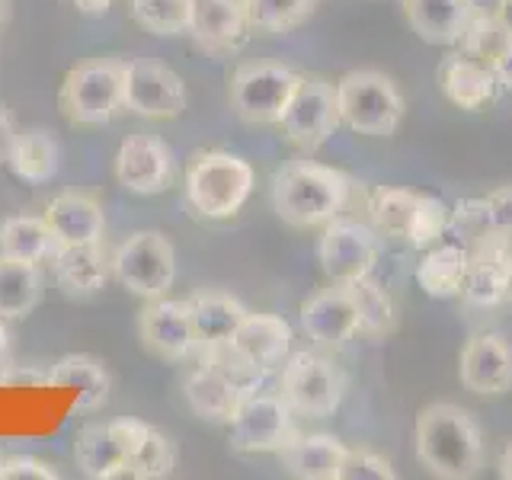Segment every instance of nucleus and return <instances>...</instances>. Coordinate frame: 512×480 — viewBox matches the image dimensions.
<instances>
[{
    "mask_svg": "<svg viewBox=\"0 0 512 480\" xmlns=\"http://www.w3.org/2000/svg\"><path fill=\"white\" fill-rule=\"evenodd\" d=\"M186 301H189V314H192V327H196L199 349L205 356L228 346L234 330L240 327V320L247 317L244 301H237L228 292H196Z\"/></svg>",
    "mask_w": 512,
    "mask_h": 480,
    "instance_id": "25",
    "label": "nucleus"
},
{
    "mask_svg": "<svg viewBox=\"0 0 512 480\" xmlns=\"http://www.w3.org/2000/svg\"><path fill=\"white\" fill-rule=\"evenodd\" d=\"M61 471L52 461H42L36 455H13L4 461L0 480H58Z\"/></svg>",
    "mask_w": 512,
    "mask_h": 480,
    "instance_id": "41",
    "label": "nucleus"
},
{
    "mask_svg": "<svg viewBox=\"0 0 512 480\" xmlns=\"http://www.w3.org/2000/svg\"><path fill=\"white\" fill-rule=\"evenodd\" d=\"M45 221L52 224L58 244H100L106 234L103 208L84 192H61L45 208Z\"/></svg>",
    "mask_w": 512,
    "mask_h": 480,
    "instance_id": "26",
    "label": "nucleus"
},
{
    "mask_svg": "<svg viewBox=\"0 0 512 480\" xmlns=\"http://www.w3.org/2000/svg\"><path fill=\"white\" fill-rule=\"evenodd\" d=\"M279 394L295 416L327 420L346 397V375L333 359L320 352H295L279 365Z\"/></svg>",
    "mask_w": 512,
    "mask_h": 480,
    "instance_id": "8",
    "label": "nucleus"
},
{
    "mask_svg": "<svg viewBox=\"0 0 512 480\" xmlns=\"http://www.w3.org/2000/svg\"><path fill=\"white\" fill-rule=\"evenodd\" d=\"M317 260L330 282L352 285L375 272L378 234L375 228H368V224L356 218L336 215L333 221L324 224V234H320L317 244Z\"/></svg>",
    "mask_w": 512,
    "mask_h": 480,
    "instance_id": "12",
    "label": "nucleus"
},
{
    "mask_svg": "<svg viewBox=\"0 0 512 480\" xmlns=\"http://www.w3.org/2000/svg\"><path fill=\"white\" fill-rule=\"evenodd\" d=\"M58 250L52 224L45 215H13L0 221V256L26 263H48Z\"/></svg>",
    "mask_w": 512,
    "mask_h": 480,
    "instance_id": "30",
    "label": "nucleus"
},
{
    "mask_svg": "<svg viewBox=\"0 0 512 480\" xmlns=\"http://www.w3.org/2000/svg\"><path fill=\"white\" fill-rule=\"evenodd\" d=\"M42 266L26 260L0 256V317L23 320L39 308L42 301Z\"/></svg>",
    "mask_w": 512,
    "mask_h": 480,
    "instance_id": "31",
    "label": "nucleus"
},
{
    "mask_svg": "<svg viewBox=\"0 0 512 480\" xmlns=\"http://www.w3.org/2000/svg\"><path fill=\"white\" fill-rule=\"evenodd\" d=\"M410 29L429 45H458L471 20L468 0H400Z\"/></svg>",
    "mask_w": 512,
    "mask_h": 480,
    "instance_id": "28",
    "label": "nucleus"
},
{
    "mask_svg": "<svg viewBox=\"0 0 512 480\" xmlns=\"http://www.w3.org/2000/svg\"><path fill=\"white\" fill-rule=\"evenodd\" d=\"M112 176L125 192L135 196H160L167 192L176 180V160L164 138L157 135H128L119 151L116 164H112Z\"/></svg>",
    "mask_w": 512,
    "mask_h": 480,
    "instance_id": "16",
    "label": "nucleus"
},
{
    "mask_svg": "<svg viewBox=\"0 0 512 480\" xmlns=\"http://www.w3.org/2000/svg\"><path fill=\"white\" fill-rule=\"evenodd\" d=\"M301 74L279 61H244L237 64L228 84V100L240 122L279 125L288 103L301 87Z\"/></svg>",
    "mask_w": 512,
    "mask_h": 480,
    "instance_id": "6",
    "label": "nucleus"
},
{
    "mask_svg": "<svg viewBox=\"0 0 512 480\" xmlns=\"http://www.w3.org/2000/svg\"><path fill=\"white\" fill-rule=\"evenodd\" d=\"M349 448L336 439L324 436V432H314V436H298L292 442H285L279 448V464L285 474L301 477V480H340L343 461H346Z\"/></svg>",
    "mask_w": 512,
    "mask_h": 480,
    "instance_id": "23",
    "label": "nucleus"
},
{
    "mask_svg": "<svg viewBox=\"0 0 512 480\" xmlns=\"http://www.w3.org/2000/svg\"><path fill=\"white\" fill-rule=\"evenodd\" d=\"M336 109L346 128L368 138H391L404 122V96L378 71H349L336 80Z\"/></svg>",
    "mask_w": 512,
    "mask_h": 480,
    "instance_id": "5",
    "label": "nucleus"
},
{
    "mask_svg": "<svg viewBox=\"0 0 512 480\" xmlns=\"http://www.w3.org/2000/svg\"><path fill=\"white\" fill-rule=\"evenodd\" d=\"M176 468V445L170 436H164L160 429L144 432L141 445L135 448V455L125 464V477L132 480H164Z\"/></svg>",
    "mask_w": 512,
    "mask_h": 480,
    "instance_id": "36",
    "label": "nucleus"
},
{
    "mask_svg": "<svg viewBox=\"0 0 512 480\" xmlns=\"http://www.w3.org/2000/svg\"><path fill=\"white\" fill-rule=\"evenodd\" d=\"M468 263H471V247L468 244H448V240H439L432 244L420 266H416V282L426 295L432 298H455L461 295L464 276H468Z\"/></svg>",
    "mask_w": 512,
    "mask_h": 480,
    "instance_id": "29",
    "label": "nucleus"
},
{
    "mask_svg": "<svg viewBox=\"0 0 512 480\" xmlns=\"http://www.w3.org/2000/svg\"><path fill=\"white\" fill-rule=\"evenodd\" d=\"M461 295L471 308H496L512 295V234L484 231L474 237Z\"/></svg>",
    "mask_w": 512,
    "mask_h": 480,
    "instance_id": "15",
    "label": "nucleus"
},
{
    "mask_svg": "<svg viewBox=\"0 0 512 480\" xmlns=\"http://www.w3.org/2000/svg\"><path fill=\"white\" fill-rule=\"evenodd\" d=\"M253 167L250 160L231 151H202L189 160L183 173L186 205L205 221L234 218L247 205L253 192Z\"/></svg>",
    "mask_w": 512,
    "mask_h": 480,
    "instance_id": "3",
    "label": "nucleus"
},
{
    "mask_svg": "<svg viewBox=\"0 0 512 480\" xmlns=\"http://www.w3.org/2000/svg\"><path fill=\"white\" fill-rule=\"evenodd\" d=\"M48 384L52 388H74L80 413L103 410L112 391V378L106 372V365L96 356H87V352H71V356L58 359L48 368Z\"/></svg>",
    "mask_w": 512,
    "mask_h": 480,
    "instance_id": "27",
    "label": "nucleus"
},
{
    "mask_svg": "<svg viewBox=\"0 0 512 480\" xmlns=\"http://www.w3.org/2000/svg\"><path fill=\"white\" fill-rule=\"evenodd\" d=\"M125 90V61L93 58L80 61L64 74L58 90L61 116L77 128H100L122 112Z\"/></svg>",
    "mask_w": 512,
    "mask_h": 480,
    "instance_id": "4",
    "label": "nucleus"
},
{
    "mask_svg": "<svg viewBox=\"0 0 512 480\" xmlns=\"http://www.w3.org/2000/svg\"><path fill=\"white\" fill-rule=\"evenodd\" d=\"M122 109L141 119H176L186 109L183 77L160 61H125Z\"/></svg>",
    "mask_w": 512,
    "mask_h": 480,
    "instance_id": "14",
    "label": "nucleus"
},
{
    "mask_svg": "<svg viewBox=\"0 0 512 480\" xmlns=\"http://www.w3.org/2000/svg\"><path fill=\"white\" fill-rule=\"evenodd\" d=\"M448 224H452V212L442 199H432V196H420L416 202V212L410 221V231H407V244L416 250H429L432 244L448 234Z\"/></svg>",
    "mask_w": 512,
    "mask_h": 480,
    "instance_id": "39",
    "label": "nucleus"
},
{
    "mask_svg": "<svg viewBox=\"0 0 512 480\" xmlns=\"http://www.w3.org/2000/svg\"><path fill=\"white\" fill-rule=\"evenodd\" d=\"M260 378H253L244 384L240 404L234 410L231 426V448L240 455H269L279 452L285 442H292L298 436L295 413L285 404V397L269 388L256 384Z\"/></svg>",
    "mask_w": 512,
    "mask_h": 480,
    "instance_id": "7",
    "label": "nucleus"
},
{
    "mask_svg": "<svg viewBox=\"0 0 512 480\" xmlns=\"http://www.w3.org/2000/svg\"><path fill=\"white\" fill-rule=\"evenodd\" d=\"M244 0H192L189 32L192 42L208 55H234L250 39Z\"/></svg>",
    "mask_w": 512,
    "mask_h": 480,
    "instance_id": "20",
    "label": "nucleus"
},
{
    "mask_svg": "<svg viewBox=\"0 0 512 480\" xmlns=\"http://www.w3.org/2000/svg\"><path fill=\"white\" fill-rule=\"evenodd\" d=\"M458 378L471 394L500 397L512 391V343L500 333H474L458 356Z\"/></svg>",
    "mask_w": 512,
    "mask_h": 480,
    "instance_id": "19",
    "label": "nucleus"
},
{
    "mask_svg": "<svg viewBox=\"0 0 512 480\" xmlns=\"http://www.w3.org/2000/svg\"><path fill=\"white\" fill-rule=\"evenodd\" d=\"M496 20L503 23V29L512 36V0H503V7H500V16H496Z\"/></svg>",
    "mask_w": 512,
    "mask_h": 480,
    "instance_id": "50",
    "label": "nucleus"
},
{
    "mask_svg": "<svg viewBox=\"0 0 512 480\" xmlns=\"http://www.w3.org/2000/svg\"><path fill=\"white\" fill-rule=\"evenodd\" d=\"M282 135L288 144L301 151H317L340 128V109H336V84L324 77H304L282 116Z\"/></svg>",
    "mask_w": 512,
    "mask_h": 480,
    "instance_id": "13",
    "label": "nucleus"
},
{
    "mask_svg": "<svg viewBox=\"0 0 512 480\" xmlns=\"http://www.w3.org/2000/svg\"><path fill=\"white\" fill-rule=\"evenodd\" d=\"M288 349H292V327H288L285 317L247 311V317L240 320V327L228 340V346L218 352H208L205 359L253 381V378H266L269 372H276L288 359Z\"/></svg>",
    "mask_w": 512,
    "mask_h": 480,
    "instance_id": "9",
    "label": "nucleus"
},
{
    "mask_svg": "<svg viewBox=\"0 0 512 480\" xmlns=\"http://www.w3.org/2000/svg\"><path fill=\"white\" fill-rule=\"evenodd\" d=\"M4 461H7V458H4V455H0V471H4Z\"/></svg>",
    "mask_w": 512,
    "mask_h": 480,
    "instance_id": "52",
    "label": "nucleus"
},
{
    "mask_svg": "<svg viewBox=\"0 0 512 480\" xmlns=\"http://www.w3.org/2000/svg\"><path fill=\"white\" fill-rule=\"evenodd\" d=\"M138 336L151 356L164 362H183L199 349L196 327H192L189 301L151 298L138 314Z\"/></svg>",
    "mask_w": 512,
    "mask_h": 480,
    "instance_id": "18",
    "label": "nucleus"
},
{
    "mask_svg": "<svg viewBox=\"0 0 512 480\" xmlns=\"http://www.w3.org/2000/svg\"><path fill=\"white\" fill-rule=\"evenodd\" d=\"M416 202H420V192L413 189H394V186L375 189L372 199H368V218H372L375 234L407 240Z\"/></svg>",
    "mask_w": 512,
    "mask_h": 480,
    "instance_id": "33",
    "label": "nucleus"
},
{
    "mask_svg": "<svg viewBox=\"0 0 512 480\" xmlns=\"http://www.w3.org/2000/svg\"><path fill=\"white\" fill-rule=\"evenodd\" d=\"M314 10L317 0H244L247 23L256 36H285L308 23Z\"/></svg>",
    "mask_w": 512,
    "mask_h": 480,
    "instance_id": "34",
    "label": "nucleus"
},
{
    "mask_svg": "<svg viewBox=\"0 0 512 480\" xmlns=\"http://www.w3.org/2000/svg\"><path fill=\"white\" fill-rule=\"evenodd\" d=\"M16 135H20V128H16V122L10 119V112L0 106V164H7V160H10Z\"/></svg>",
    "mask_w": 512,
    "mask_h": 480,
    "instance_id": "44",
    "label": "nucleus"
},
{
    "mask_svg": "<svg viewBox=\"0 0 512 480\" xmlns=\"http://www.w3.org/2000/svg\"><path fill=\"white\" fill-rule=\"evenodd\" d=\"M151 423L141 420H109L87 423L74 439V464L90 480H116L125 477V464L141 445Z\"/></svg>",
    "mask_w": 512,
    "mask_h": 480,
    "instance_id": "11",
    "label": "nucleus"
},
{
    "mask_svg": "<svg viewBox=\"0 0 512 480\" xmlns=\"http://www.w3.org/2000/svg\"><path fill=\"white\" fill-rule=\"evenodd\" d=\"M7 13H10V0H0V23L7 20Z\"/></svg>",
    "mask_w": 512,
    "mask_h": 480,
    "instance_id": "51",
    "label": "nucleus"
},
{
    "mask_svg": "<svg viewBox=\"0 0 512 480\" xmlns=\"http://www.w3.org/2000/svg\"><path fill=\"white\" fill-rule=\"evenodd\" d=\"M397 471L391 468L388 458H381L368 448H349L340 480H394Z\"/></svg>",
    "mask_w": 512,
    "mask_h": 480,
    "instance_id": "40",
    "label": "nucleus"
},
{
    "mask_svg": "<svg viewBox=\"0 0 512 480\" xmlns=\"http://www.w3.org/2000/svg\"><path fill=\"white\" fill-rule=\"evenodd\" d=\"M509 39L512 36L503 29L500 20H493V16H471L468 26H464V32H461L458 45H461L464 55H471L484 64H493V58L509 45Z\"/></svg>",
    "mask_w": 512,
    "mask_h": 480,
    "instance_id": "38",
    "label": "nucleus"
},
{
    "mask_svg": "<svg viewBox=\"0 0 512 480\" xmlns=\"http://www.w3.org/2000/svg\"><path fill=\"white\" fill-rule=\"evenodd\" d=\"M10 356V330H7V320L0 317V365H7Z\"/></svg>",
    "mask_w": 512,
    "mask_h": 480,
    "instance_id": "48",
    "label": "nucleus"
},
{
    "mask_svg": "<svg viewBox=\"0 0 512 480\" xmlns=\"http://www.w3.org/2000/svg\"><path fill=\"white\" fill-rule=\"evenodd\" d=\"M183 394H186L189 410L196 413L199 420L215 423V426H228L234 420L240 394H244V384H240L224 365L205 359L196 372L186 375Z\"/></svg>",
    "mask_w": 512,
    "mask_h": 480,
    "instance_id": "21",
    "label": "nucleus"
},
{
    "mask_svg": "<svg viewBox=\"0 0 512 480\" xmlns=\"http://www.w3.org/2000/svg\"><path fill=\"white\" fill-rule=\"evenodd\" d=\"M48 263H52V279L61 288V295L77 301L103 292L112 276L103 240L100 244H58L55 256Z\"/></svg>",
    "mask_w": 512,
    "mask_h": 480,
    "instance_id": "22",
    "label": "nucleus"
},
{
    "mask_svg": "<svg viewBox=\"0 0 512 480\" xmlns=\"http://www.w3.org/2000/svg\"><path fill=\"white\" fill-rule=\"evenodd\" d=\"M112 279L135 298H164L176 282V250L160 231H138L112 253Z\"/></svg>",
    "mask_w": 512,
    "mask_h": 480,
    "instance_id": "10",
    "label": "nucleus"
},
{
    "mask_svg": "<svg viewBox=\"0 0 512 480\" xmlns=\"http://www.w3.org/2000/svg\"><path fill=\"white\" fill-rule=\"evenodd\" d=\"M468 7H471V16H500V7H503V0H468Z\"/></svg>",
    "mask_w": 512,
    "mask_h": 480,
    "instance_id": "47",
    "label": "nucleus"
},
{
    "mask_svg": "<svg viewBox=\"0 0 512 480\" xmlns=\"http://www.w3.org/2000/svg\"><path fill=\"white\" fill-rule=\"evenodd\" d=\"M48 384V372L36 365H4L0 368V388H42Z\"/></svg>",
    "mask_w": 512,
    "mask_h": 480,
    "instance_id": "43",
    "label": "nucleus"
},
{
    "mask_svg": "<svg viewBox=\"0 0 512 480\" xmlns=\"http://www.w3.org/2000/svg\"><path fill=\"white\" fill-rule=\"evenodd\" d=\"M439 87L448 103H455L464 112H480L496 96V74L490 64L471 55H448L439 64Z\"/></svg>",
    "mask_w": 512,
    "mask_h": 480,
    "instance_id": "24",
    "label": "nucleus"
},
{
    "mask_svg": "<svg viewBox=\"0 0 512 480\" xmlns=\"http://www.w3.org/2000/svg\"><path fill=\"white\" fill-rule=\"evenodd\" d=\"M7 167L13 170V176H20L23 183L42 186L48 180H55V173L61 167V148L45 128H29V132L16 135Z\"/></svg>",
    "mask_w": 512,
    "mask_h": 480,
    "instance_id": "32",
    "label": "nucleus"
},
{
    "mask_svg": "<svg viewBox=\"0 0 512 480\" xmlns=\"http://www.w3.org/2000/svg\"><path fill=\"white\" fill-rule=\"evenodd\" d=\"M352 180L336 167L317 160H292L272 173V208L288 228L308 231L324 228L327 221L343 215L349 202Z\"/></svg>",
    "mask_w": 512,
    "mask_h": 480,
    "instance_id": "2",
    "label": "nucleus"
},
{
    "mask_svg": "<svg viewBox=\"0 0 512 480\" xmlns=\"http://www.w3.org/2000/svg\"><path fill=\"white\" fill-rule=\"evenodd\" d=\"M301 330L320 349H340L352 336H359V301L352 285L330 282V288L311 295L301 304Z\"/></svg>",
    "mask_w": 512,
    "mask_h": 480,
    "instance_id": "17",
    "label": "nucleus"
},
{
    "mask_svg": "<svg viewBox=\"0 0 512 480\" xmlns=\"http://www.w3.org/2000/svg\"><path fill=\"white\" fill-rule=\"evenodd\" d=\"M189 13H192V0H132L135 23L160 39L189 32Z\"/></svg>",
    "mask_w": 512,
    "mask_h": 480,
    "instance_id": "37",
    "label": "nucleus"
},
{
    "mask_svg": "<svg viewBox=\"0 0 512 480\" xmlns=\"http://www.w3.org/2000/svg\"><path fill=\"white\" fill-rule=\"evenodd\" d=\"M68 4L84 16H103L112 7V0H68Z\"/></svg>",
    "mask_w": 512,
    "mask_h": 480,
    "instance_id": "46",
    "label": "nucleus"
},
{
    "mask_svg": "<svg viewBox=\"0 0 512 480\" xmlns=\"http://www.w3.org/2000/svg\"><path fill=\"white\" fill-rule=\"evenodd\" d=\"M490 68H493V74H496V84L512 93V39H509V45L503 48V52L493 58Z\"/></svg>",
    "mask_w": 512,
    "mask_h": 480,
    "instance_id": "45",
    "label": "nucleus"
},
{
    "mask_svg": "<svg viewBox=\"0 0 512 480\" xmlns=\"http://www.w3.org/2000/svg\"><path fill=\"white\" fill-rule=\"evenodd\" d=\"M413 439L420 464L442 480H468L484 468V432L458 404H426L416 416Z\"/></svg>",
    "mask_w": 512,
    "mask_h": 480,
    "instance_id": "1",
    "label": "nucleus"
},
{
    "mask_svg": "<svg viewBox=\"0 0 512 480\" xmlns=\"http://www.w3.org/2000/svg\"><path fill=\"white\" fill-rule=\"evenodd\" d=\"M500 477L512 480V442L503 448V455H500Z\"/></svg>",
    "mask_w": 512,
    "mask_h": 480,
    "instance_id": "49",
    "label": "nucleus"
},
{
    "mask_svg": "<svg viewBox=\"0 0 512 480\" xmlns=\"http://www.w3.org/2000/svg\"><path fill=\"white\" fill-rule=\"evenodd\" d=\"M480 208H484L487 231L512 234V186L493 192V196H487V199H480Z\"/></svg>",
    "mask_w": 512,
    "mask_h": 480,
    "instance_id": "42",
    "label": "nucleus"
},
{
    "mask_svg": "<svg viewBox=\"0 0 512 480\" xmlns=\"http://www.w3.org/2000/svg\"><path fill=\"white\" fill-rule=\"evenodd\" d=\"M352 292H356V301H359V336H368V340H384L388 333H394L397 327V314H394V304H391V295L384 292V288L372 279L365 276L359 282H352Z\"/></svg>",
    "mask_w": 512,
    "mask_h": 480,
    "instance_id": "35",
    "label": "nucleus"
}]
</instances>
